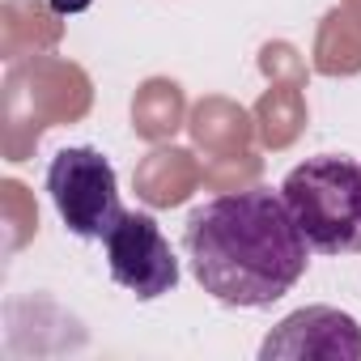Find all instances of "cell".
I'll return each mask as SVG.
<instances>
[{
    "label": "cell",
    "instance_id": "1",
    "mask_svg": "<svg viewBox=\"0 0 361 361\" xmlns=\"http://www.w3.org/2000/svg\"><path fill=\"white\" fill-rule=\"evenodd\" d=\"M183 251L196 285L238 310H259L285 298L310 264L289 204L272 188H247L204 200L183 230Z\"/></svg>",
    "mask_w": 361,
    "mask_h": 361
},
{
    "label": "cell",
    "instance_id": "2",
    "mask_svg": "<svg viewBox=\"0 0 361 361\" xmlns=\"http://www.w3.org/2000/svg\"><path fill=\"white\" fill-rule=\"evenodd\" d=\"M281 196L319 255L361 251V161L344 153H319L293 166L281 183Z\"/></svg>",
    "mask_w": 361,
    "mask_h": 361
},
{
    "label": "cell",
    "instance_id": "3",
    "mask_svg": "<svg viewBox=\"0 0 361 361\" xmlns=\"http://www.w3.org/2000/svg\"><path fill=\"white\" fill-rule=\"evenodd\" d=\"M47 192H51V204H56L60 221L68 226V234H77L85 243H102L111 234V226L128 213L119 200L115 166L90 145H68L51 157Z\"/></svg>",
    "mask_w": 361,
    "mask_h": 361
},
{
    "label": "cell",
    "instance_id": "4",
    "mask_svg": "<svg viewBox=\"0 0 361 361\" xmlns=\"http://www.w3.org/2000/svg\"><path fill=\"white\" fill-rule=\"evenodd\" d=\"M102 251H106L111 281L123 285L140 302L166 298L178 285V259H174L161 226L149 213H123L111 226V234L102 238Z\"/></svg>",
    "mask_w": 361,
    "mask_h": 361
},
{
    "label": "cell",
    "instance_id": "5",
    "mask_svg": "<svg viewBox=\"0 0 361 361\" xmlns=\"http://www.w3.org/2000/svg\"><path fill=\"white\" fill-rule=\"evenodd\" d=\"M90 0H51V9H60V13H73V9H85Z\"/></svg>",
    "mask_w": 361,
    "mask_h": 361
}]
</instances>
